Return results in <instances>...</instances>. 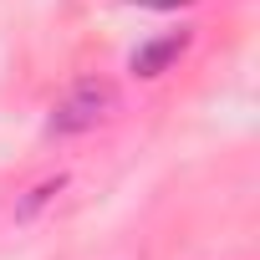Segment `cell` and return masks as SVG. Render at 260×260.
Returning a JSON list of instances; mask_svg holds the SVG:
<instances>
[{"label":"cell","mask_w":260,"mask_h":260,"mask_svg":"<svg viewBox=\"0 0 260 260\" xmlns=\"http://www.w3.org/2000/svg\"><path fill=\"white\" fill-rule=\"evenodd\" d=\"M56 189H61V179H51V184H41V189H31V199H26V204H21L16 214H21V219H31V214H36V209H41V204H46V199H51Z\"/></svg>","instance_id":"cell-3"},{"label":"cell","mask_w":260,"mask_h":260,"mask_svg":"<svg viewBox=\"0 0 260 260\" xmlns=\"http://www.w3.org/2000/svg\"><path fill=\"white\" fill-rule=\"evenodd\" d=\"M112 107V87L102 77H82L56 107H51V122H46V133L51 138H77V133H92V127L107 117Z\"/></svg>","instance_id":"cell-1"},{"label":"cell","mask_w":260,"mask_h":260,"mask_svg":"<svg viewBox=\"0 0 260 260\" xmlns=\"http://www.w3.org/2000/svg\"><path fill=\"white\" fill-rule=\"evenodd\" d=\"M184 46H189V36H184V31L158 36V41H148V46H138V51H133V72H138V77H158V72H169V67L184 56Z\"/></svg>","instance_id":"cell-2"}]
</instances>
